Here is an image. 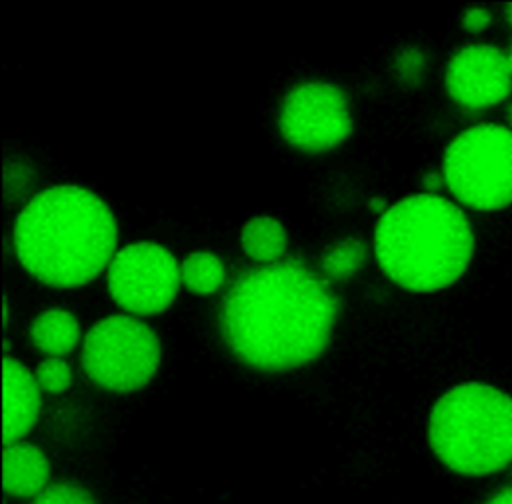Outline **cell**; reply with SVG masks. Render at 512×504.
Instances as JSON below:
<instances>
[{"mask_svg":"<svg viewBox=\"0 0 512 504\" xmlns=\"http://www.w3.org/2000/svg\"><path fill=\"white\" fill-rule=\"evenodd\" d=\"M428 444L458 474L502 470L512 462V398L482 382L454 386L432 406Z\"/></svg>","mask_w":512,"mask_h":504,"instance_id":"4","label":"cell"},{"mask_svg":"<svg viewBox=\"0 0 512 504\" xmlns=\"http://www.w3.org/2000/svg\"><path fill=\"white\" fill-rule=\"evenodd\" d=\"M506 18H508V22L512 24V4L506 6Z\"/></svg>","mask_w":512,"mask_h":504,"instance_id":"23","label":"cell"},{"mask_svg":"<svg viewBox=\"0 0 512 504\" xmlns=\"http://www.w3.org/2000/svg\"><path fill=\"white\" fill-rule=\"evenodd\" d=\"M442 176L456 200L470 208L512 204V130L500 124L464 130L444 152Z\"/></svg>","mask_w":512,"mask_h":504,"instance_id":"5","label":"cell"},{"mask_svg":"<svg viewBox=\"0 0 512 504\" xmlns=\"http://www.w3.org/2000/svg\"><path fill=\"white\" fill-rule=\"evenodd\" d=\"M32 504H96L94 496L80 484L74 482H56L48 484Z\"/></svg>","mask_w":512,"mask_h":504,"instance_id":"17","label":"cell"},{"mask_svg":"<svg viewBox=\"0 0 512 504\" xmlns=\"http://www.w3.org/2000/svg\"><path fill=\"white\" fill-rule=\"evenodd\" d=\"M12 244L28 274L54 288L94 280L116 254L118 224L108 204L76 184L50 186L20 210Z\"/></svg>","mask_w":512,"mask_h":504,"instance_id":"2","label":"cell"},{"mask_svg":"<svg viewBox=\"0 0 512 504\" xmlns=\"http://www.w3.org/2000/svg\"><path fill=\"white\" fill-rule=\"evenodd\" d=\"M34 378H36L40 390H44L48 394H60V392L70 388L72 370L62 358L48 356L36 366Z\"/></svg>","mask_w":512,"mask_h":504,"instance_id":"16","label":"cell"},{"mask_svg":"<svg viewBox=\"0 0 512 504\" xmlns=\"http://www.w3.org/2000/svg\"><path fill=\"white\" fill-rule=\"evenodd\" d=\"M278 128L282 138L302 152H326L352 132L346 94L328 82H302L282 100Z\"/></svg>","mask_w":512,"mask_h":504,"instance_id":"8","label":"cell"},{"mask_svg":"<svg viewBox=\"0 0 512 504\" xmlns=\"http://www.w3.org/2000/svg\"><path fill=\"white\" fill-rule=\"evenodd\" d=\"M506 62H508V68H510V74H512V46H510V50L506 54Z\"/></svg>","mask_w":512,"mask_h":504,"instance_id":"22","label":"cell"},{"mask_svg":"<svg viewBox=\"0 0 512 504\" xmlns=\"http://www.w3.org/2000/svg\"><path fill=\"white\" fill-rule=\"evenodd\" d=\"M444 184V176L438 172H430L424 176V188L430 190V194H434V190H438Z\"/></svg>","mask_w":512,"mask_h":504,"instance_id":"20","label":"cell"},{"mask_svg":"<svg viewBox=\"0 0 512 504\" xmlns=\"http://www.w3.org/2000/svg\"><path fill=\"white\" fill-rule=\"evenodd\" d=\"M508 122H510V126H512V104L508 106Z\"/></svg>","mask_w":512,"mask_h":504,"instance_id":"24","label":"cell"},{"mask_svg":"<svg viewBox=\"0 0 512 504\" xmlns=\"http://www.w3.org/2000/svg\"><path fill=\"white\" fill-rule=\"evenodd\" d=\"M338 308L328 282L288 258L238 274L220 304L218 328L242 364L284 372L326 350Z\"/></svg>","mask_w":512,"mask_h":504,"instance_id":"1","label":"cell"},{"mask_svg":"<svg viewBox=\"0 0 512 504\" xmlns=\"http://www.w3.org/2000/svg\"><path fill=\"white\" fill-rule=\"evenodd\" d=\"M240 244L258 264H274L286 252L288 234L278 218L254 216L242 226Z\"/></svg>","mask_w":512,"mask_h":504,"instance_id":"13","label":"cell"},{"mask_svg":"<svg viewBox=\"0 0 512 504\" xmlns=\"http://www.w3.org/2000/svg\"><path fill=\"white\" fill-rule=\"evenodd\" d=\"M156 332L130 314H112L96 322L82 342L86 376L112 392H132L146 386L160 366Z\"/></svg>","mask_w":512,"mask_h":504,"instance_id":"6","label":"cell"},{"mask_svg":"<svg viewBox=\"0 0 512 504\" xmlns=\"http://www.w3.org/2000/svg\"><path fill=\"white\" fill-rule=\"evenodd\" d=\"M474 252L464 212L438 194H414L388 206L374 230L382 272L410 292H436L456 282Z\"/></svg>","mask_w":512,"mask_h":504,"instance_id":"3","label":"cell"},{"mask_svg":"<svg viewBox=\"0 0 512 504\" xmlns=\"http://www.w3.org/2000/svg\"><path fill=\"white\" fill-rule=\"evenodd\" d=\"M106 280L112 300L130 316L164 312L182 286L174 254L150 240L116 250L106 268Z\"/></svg>","mask_w":512,"mask_h":504,"instance_id":"7","label":"cell"},{"mask_svg":"<svg viewBox=\"0 0 512 504\" xmlns=\"http://www.w3.org/2000/svg\"><path fill=\"white\" fill-rule=\"evenodd\" d=\"M368 248L360 238H344L340 242H334L322 256L320 268L326 274V278L332 280H344L360 270V266L366 262Z\"/></svg>","mask_w":512,"mask_h":504,"instance_id":"15","label":"cell"},{"mask_svg":"<svg viewBox=\"0 0 512 504\" xmlns=\"http://www.w3.org/2000/svg\"><path fill=\"white\" fill-rule=\"evenodd\" d=\"M30 340L46 356L62 358L80 342L78 318L64 308L44 310L30 324Z\"/></svg>","mask_w":512,"mask_h":504,"instance_id":"12","label":"cell"},{"mask_svg":"<svg viewBox=\"0 0 512 504\" xmlns=\"http://www.w3.org/2000/svg\"><path fill=\"white\" fill-rule=\"evenodd\" d=\"M446 90L466 108H486L512 92L506 54L490 44H470L458 50L446 68Z\"/></svg>","mask_w":512,"mask_h":504,"instance_id":"9","label":"cell"},{"mask_svg":"<svg viewBox=\"0 0 512 504\" xmlns=\"http://www.w3.org/2000/svg\"><path fill=\"white\" fill-rule=\"evenodd\" d=\"M226 278V270L222 260L208 250L190 252L180 262V280L190 292L206 296L216 292Z\"/></svg>","mask_w":512,"mask_h":504,"instance_id":"14","label":"cell"},{"mask_svg":"<svg viewBox=\"0 0 512 504\" xmlns=\"http://www.w3.org/2000/svg\"><path fill=\"white\" fill-rule=\"evenodd\" d=\"M4 424L2 440L6 444L20 442L36 424L40 414V386L32 372L18 360L4 356Z\"/></svg>","mask_w":512,"mask_h":504,"instance_id":"10","label":"cell"},{"mask_svg":"<svg viewBox=\"0 0 512 504\" xmlns=\"http://www.w3.org/2000/svg\"><path fill=\"white\" fill-rule=\"evenodd\" d=\"M50 478V462L44 452L28 442L6 444L2 452V486L8 496L36 498Z\"/></svg>","mask_w":512,"mask_h":504,"instance_id":"11","label":"cell"},{"mask_svg":"<svg viewBox=\"0 0 512 504\" xmlns=\"http://www.w3.org/2000/svg\"><path fill=\"white\" fill-rule=\"evenodd\" d=\"M490 24V12L484 8H468L462 18V26L468 32H482Z\"/></svg>","mask_w":512,"mask_h":504,"instance_id":"18","label":"cell"},{"mask_svg":"<svg viewBox=\"0 0 512 504\" xmlns=\"http://www.w3.org/2000/svg\"><path fill=\"white\" fill-rule=\"evenodd\" d=\"M486 504H512V488H506V490L498 492Z\"/></svg>","mask_w":512,"mask_h":504,"instance_id":"21","label":"cell"},{"mask_svg":"<svg viewBox=\"0 0 512 504\" xmlns=\"http://www.w3.org/2000/svg\"><path fill=\"white\" fill-rule=\"evenodd\" d=\"M420 68H422V58L416 50H408L402 54V58H400L402 74H408V70H412V74H418Z\"/></svg>","mask_w":512,"mask_h":504,"instance_id":"19","label":"cell"}]
</instances>
